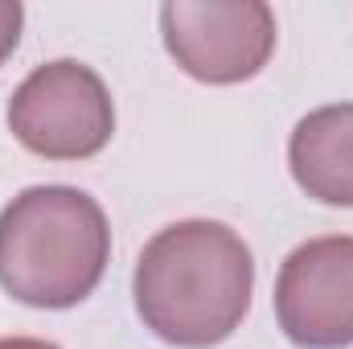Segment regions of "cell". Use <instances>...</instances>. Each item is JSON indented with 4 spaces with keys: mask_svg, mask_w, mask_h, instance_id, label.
<instances>
[{
    "mask_svg": "<svg viewBox=\"0 0 353 349\" xmlns=\"http://www.w3.org/2000/svg\"><path fill=\"white\" fill-rule=\"evenodd\" d=\"M255 288L251 247L222 222L189 218L165 226L136 259V312L176 349H210L226 341Z\"/></svg>",
    "mask_w": 353,
    "mask_h": 349,
    "instance_id": "cell-1",
    "label": "cell"
},
{
    "mask_svg": "<svg viewBox=\"0 0 353 349\" xmlns=\"http://www.w3.org/2000/svg\"><path fill=\"white\" fill-rule=\"evenodd\" d=\"M107 259V214L83 189L33 185L0 210V288L29 308H74Z\"/></svg>",
    "mask_w": 353,
    "mask_h": 349,
    "instance_id": "cell-2",
    "label": "cell"
},
{
    "mask_svg": "<svg viewBox=\"0 0 353 349\" xmlns=\"http://www.w3.org/2000/svg\"><path fill=\"white\" fill-rule=\"evenodd\" d=\"M8 128L29 152L46 161H87L111 144L115 107L90 66L58 58L37 66L12 90Z\"/></svg>",
    "mask_w": 353,
    "mask_h": 349,
    "instance_id": "cell-3",
    "label": "cell"
},
{
    "mask_svg": "<svg viewBox=\"0 0 353 349\" xmlns=\"http://www.w3.org/2000/svg\"><path fill=\"white\" fill-rule=\"evenodd\" d=\"M161 33L176 66L214 87L247 83L275 50V12L263 0H169Z\"/></svg>",
    "mask_w": 353,
    "mask_h": 349,
    "instance_id": "cell-4",
    "label": "cell"
},
{
    "mask_svg": "<svg viewBox=\"0 0 353 349\" xmlns=\"http://www.w3.org/2000/svg\"><path fill=\"white\" fill-rule=\"evenodd\" d=\"M275 317L292 346H353V239L329 235L296 247L275 279Z\"/></svg>",
    "mask_w": 353,
    "mask_h": 349,
    "instance_id": "cell-5",
    "label": "cell"
},
{
    "mask_svg": "<svg viewBox=\"0 0 353 349\" xmlns=\"http://www.w3.org/2000/svg\"><path fill=\"white\" fill-rule=\"evenodd\" d=\"M288 165L308 197L353 206V103L308 111L292 132Z\"/></svg>",
    "mask_w": 353,
    "mask_h": 349,
    "instance_id": "cell-6",
    "label": "cell"
},
{
    "mask_svg": "<svg viewBox=\"0 0 353 349\" xmlns=\"http://www.w3.org/2000/svg\"><path fill=\"white\" fill-rule=\"evenodd\" d=\"M21 25H25V8H21L17 0H0V66H4V58L17 50Z\"/></svg>",
    "mask_w": 353,
    "mask_h": 349,
    "instance_id": "cell-7",
    "label": "cell"
},
{
    "mask_svg": "<svg viewBox=\"0 0 353 349\" xmlns=\"http://www.w3.org/2000/svg\"><path fill=\"white\" fill-rule=\"evenodd\" d=\"M0 349H58V346L37 341V337H0Z\"/></svg>",
    "mask_w": 353,
    "mask_h": 349,
    "instance_id": "cell-8",
    "label": "cell"
}]
</instances>
